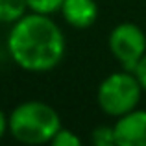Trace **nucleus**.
Listing matches in <instances>:
<instances>
[{
	"label": "nucleus",
	"instance_id": "nucleus-7",
	"mask_svg": "<svg viewBox=\"0 0 146 146\" xmlns=\"http://www.w3.org/2000/svg\"><path fill=\"white\" fill-rule=\"evenodd\" d=\"M26 0H0V22H15L26 15Z\"/></svg>",
	"mask_w": 146,
	"mask_h": 146
},
{
	"label": "nucleus",
	"instance_id": "nucleus-5",
	"mask_svg": "<svg viewBox=\"0 0 146 146\" xmlns=\"http://www.w3.org/2000/svg\"><path fill=\"white\" fill-rule=\"evenodd\" d=\"M115 141L118 146H146V111H129L118 117Z\"/></svg>",
	"mask_w": 146,
	"mask_h": 146
},
{
	"label": "nucleus",
	"instance_id": "nucleus-12",
	"mask_svg": "<svg viewBox=\"0 0 146 146\" xmlns=\"http://www.w3.org/2000/svg\"><path fill=\"white\" fill-rule=\"evenodd\" d=\"M6 131H7V117L4 115V111L0 109V139L4 137Z\"/></svg>",
	"mask_w": 146,
	"mask_h": 146
},
{
	"label": "nucleus",
	"instance_id": "nucleus-11",
	"mask_svg": "<svg viewBox=\"0 0 146 146\" xmlns=\"http://www.w3.org/2000/svg\"><path fill=\"white\" fill-rule=\"evenodd\" d=\"M133 74L137 76V80H139L141 87H143V91H146V54L143 56V59L137 63L135 70H133Z\"/></svg>",
	"mask_w": 146,
	"mask_h": 146
},
{
	"label": "nucleus",
	"instance_id": "nucleus-3",
	"mask_svg": "<svg viewBox=\"0 0 146 146\" xmlns=\"http://www.w3.org/2000/svg\"><path fill=\"white\" fill-rule=\"evenodd\" d=\"M141 93L143 87L135 74L129 70L113 72L98 87V106L111 117H122L137 107Z\"/></svg>",
	"mask_w": 146,
	"mask_h": 146
},
{
	"label": "nucleus",
	"instance_id": "nucleus-10",
	"mask_svg": "<svg viewBox=\"0 0 146 146\" xmlns=\"http://www.w3.org/2000/svg\"><path fill=\"white\" fill-rule=\"evenodd\" d=\"M50 143H52L54 146H80L82 141H80V137L76 135L74 131L65 129V128H59V131L52 137Z\"/></svg>",
	"mask_w": 146,
	"mask_h": 146
},
{
	"label": "nucleus",
	"instance_id": "nucleus-9",
	"mask_svg": "<svg viewBox=\"0 0 146 146\" xmlns=\"http://www.w3.org/2000/svg\"><path fill=\"white\" fill-rule=\"evenodd\" d=\"M93 143L96 146H115V128L113 126H98L93 131Z\"/></svg>",
	"mask_w": 146,
	"mask_h": 146
},
{
	"label": "nucleus",
	"instance_id": "nucleus-8",
	"mask_svg": "<svg viewBox=\"0 0 146 146\" xmlns=\"http://www.w3.org/2000/svg\"><path fill=\"white\" fill-rule=\"evenodd\" d=\"M61 4H63V0H26L28 9L41 15H52L56 11H59Z\"/></svg>",
	"mask_w": 146,
	"mask_h": 146
},
{
	"label": "nucleus",
	"instance_id": "nucleus-2",
	"mask_svg": "<svg viewBox=\"0 0 146 146\" xmlns=\"http://www.w3.org/2000/svg\"><path fill=\"white\" fill-rule=\"evenodd\" d=\"M61 118L52 106L30 100L17 106L7 117V131L24 144H44L59 131Z\"/></svg>",
	"mask_w": 146,
	"mask_h": 146
},
{
	"label": "nucleus",
	"instance_id": "nucleus-6",
	"mask_svg": "<svg viewBox=\"0 0 146 146\" xmlns=\"http://www.w3.org/2000/svg\"><path fill=\"white\" fill-rule=\"evenodd\" d=\"M61 13L70 26L78 30H85L96 22L98 6L94 0H63Z\"/></svg>",
	"mask_w": 146,
	"mask_h": 146
},
{
	"label": "nucleus",
	"instance_id": "nucleus-1",
	"mask_svg": "<svg viewBox=\"0 0 146 146\" xmlns=\"http://www.w3.org/2000/svg\"><path fill=\"white\" fill-rule=\"evenodd\" d=\"M9 56L28 72H48L65 56V35L50 15L30 13L13 22L7 35Z\"/></svg>",
	"mask_w": 146,
	"mask_h": 146
},
{
	"label": "nucleus",
	"instance_id": "nucleus-4",
	"mask_svg": "<svg viewBox=\"0 0 146 146\" xmlns=\"http://www.w3.org/2000/svg\"><path fill=\"white\" fill-rule=\"evenodd\" d=\"M109 50L124 70L133 72L146 54V35L133 22H122L109 33Z\"/></svg>",
	"mask_w": 146,
	"mask_h": 146
}]
</instances>
